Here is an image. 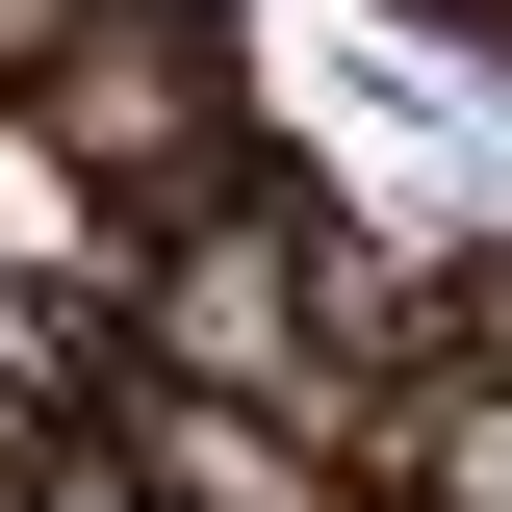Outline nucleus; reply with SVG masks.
Masks as SVG:
<instances>
[{"mask_svg": "<svg viewBox=\"0 0 512 512\" xmlns=\"http://www.w3.org/2000/svg\"><path fill=\"white\" fill-rule=\"evenodd\" d=\"M256 154H282L256 52H231V26H154V0H103V26L52 52V103H26V180H52V205H128V231L205 205V180H256Z\"/></svg>", "mask_w": 512, "mask_h": 512, "instance_id": "1", "label": "nucleus"}, {"mask_svg": "<svg viewBox=\"0 0 512 512\" xmlns=\"http://www.w3.org/2000/svg\"><path fill=\"white\" fill-rule=\"evenodd\" d=\"M103 461H128L154 512H384L308 410H231V384H103Z\"/></svg>", "mask_w": 512, "mask_h": 512, "instance_id": "2", "label": "nucleus"}, {"mask_svg": "<svg viewBox=\"0 0 512 512\" xmlns=\"http://www.w3.org/2000/svg\"><path fill=\"white\" fill-rule=\"evenodd\" d=\"M77 26H103V0H0V128L52 103V52H77Z\"/></svg>", "mask_w": 512, "mask_h": 512, "instance_id": "3", "label": "nucleus"}, {"mask_svg": "<svg viewBox=\"0 0 512 512\" xmlns=\"http://www.w3.org/2000/svg\"><path fill=\"white\" fill-rule=\"evenodd\" d=\"M461 384H512V231H461Z\"/></svg>", "mask_w": 512, "mask_h": 512, "instance_id": "4", "label": "nucleus"}, {"mask_svg": "<svg viewBox=\"0 0 512 512\" xmlns=\"http://www.w3.org/2000/svg\"><path fill=\"white\" fill-rule=\"evenodd\" d=\"M26 512H154V487H128V461H103V436H77V461H52V487H26Z\"/></svg>", "mask_w": 512, "mask_h": 512, "instance_id": "5", "label": "nucleus"}, {"mask_svg": "<svg viewBox=\"0 0 512 512\" xmlns=\"http://www.w3.org/2000/svg\"><path fill=\"white\" fill-rule=\"evenodd\" d=\"M154 26H231V52H256V0H154Z\"/></svg>", "mask_w": 512, "mask_h": 512, "instance_id": "6", "label": "nucleus"}]
</instances>
